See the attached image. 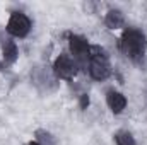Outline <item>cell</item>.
<instances>
[{
  "label": "cell",
  "mask_w": 147,
  "mask_h": 145,
  "mask_svg": "<svg viewBox=\"0 0 147 145\" xmlns=\"http://www.w3.org/2000/svg\"><path fill=\"white\" fill-rule=\"evenodd\" d=\"M86 106H89V97H87V96H82V99H80V108L86 109Z\"/></svg>",
  "instance_id": "30bf717a"
},
{
  "label": "cell",
  "mask_w": 147,
  "mask_h": 145,
  "mask_svg": "<svg viewBox=\"0 0 147 145\" xmlns=\"http://www.w3.org/2000/svg\"><path fill=\"white\" fill-rule=\"evenodd\" d=\"M53 72L60 79L70 80L77 73V62L70 55H58L55 58V63H53Z\"/></svg>",
  "instance_id": "5b68a950"
},
{
  "label": "cell",
  "mask_w": 147,
  "mask_h": 145,
  "mask_svg": "<svg viewBox=\"0 0 147 145\" xmlns=\"http://www.w3.org/2000/svg\"><path fill=\"white\" fill-rule=\"evenodd\" d=\"M115 142H116V145H137L134 135L130 132H123V130L115 133Z\"/></svg>",
  "instance_id": "9c48e42d"
},
{
  "label": "cell",
  "mask_w": 147,
  "mask_h": 145,
  "mask_svg": "<svg viewBox=\"0 0 147 145\" xmlns=\"http://www.w3.org/2000/svg\"><path fill=\"white\" fill-rule=\"evenodd\" d=\"M2 55H3V60L7 63H14L19 56V50H17V44L12 41V39H7L3 43V48H2Z\"/></svg>",
  "instance_id": "ba28073f"
},
{
  "label": "cell",
  "mask_w": 147,
  "mask_h": 145,
  "mask_svg": "<svg viewBox=\"0 0 147 145\" xmlns=\"http://www.w3.org/2000/svg\"><path fill=\"white\" fill-rule=\"evenodd\" d=\"M87 70L94 80H106L111 75V65L108 60V55L105 51H99V48H92L91 58L87 62Z\"/></svg>",
  "instance_id": "7a4b0ae2"
},
{
  "label": "cell",
  "mask_w": 147,
  "mask_h": 145,
  "mask_svg": "<svg viewBox=\"0 0 147 145\" xmlns=\"http://www.w3.org/2000/svg\"><path fill=\"white\" fill-rule=\"evenodd\" d=\"M28 145H45V144H41V142H38V140H34V142H29Z\"/></svg>",
  "instance_id": "8fae6325"
},
{
  "label": "cell",
  "mask_w": 147,
  "mask_h": 145,
  "mask_svg": "<svg viewBox=\"0 0 147 145\" xmlns=\"http://www.w3.org/2000/svg\"><path fill=\"white\" fill-rule=\"evenodd\" d=\"M31 31V21L24 12H12L7 21V33L14 38H26Z\"/></svg>",
  "instance_id": "3957f363"
},
{
  "label": "cell",
  "mask_w": 147,
  "mask_h": 145,
  "mask_svg": "<svg viewBox=\"0 0 147 145\" xmlns=\"http://www.w3.org/2000/svg\"><path fill=\"white\" fill-rule=\"evenodd\" d=\"M120 50L121 53L134 60V62H139L144 58L147 50V38L146 34L140 31V29H135V28H128L123 31V34L120 38Z\"/></svg>",
  "instance_id": "6da1fadb"
},
{
  "label": "cell",
  "mask_w": 147,
  "mask_h": 145,
  "mask_svg": "<svg viewBox=\"0 0 147 145\" xmlns=\"http://www.w3.org/2000/svg\"><path fill=\"white\" fill-rule=\"evenodd\" d=\"M105 24H106L108 29H120L125 24V17H123L121 10H118V9L108 10V14L105 17Z\"/></svg>",
  "instance_id": "52a82bcc"
},
{
  "label": "cell",
  "mask_w": 147,
  "mask_h": 145,
  "mask_svg": "<svg viewBox=\"0 0 147 145\" xmlns=\"http://www.w3.org/2000/svg\"><path fill=\"white\" fill-rule=\"evenodd\" d=\"M69 48L75 62H84L87 63L92 53V46L89 41L80 34H69Z\"/></svg>",
  "instance_id": "277c9868"
},
{
  "label": "cell",
  "mask_w": 147,
  "mask_h": 145,
  "mask_svg": "<svg viewBox=\"0 0 147 145\" xmlns=\"http://www.w3.org/2000/svg\"><path fill=\"white\" fill-rule=\"evenodd\" d=\"M106 104L113 114H121L127 108V97L118 91H108L106 94Z\"/></svg>",
  "instance_id": "8992f818"
}]
</instances>
